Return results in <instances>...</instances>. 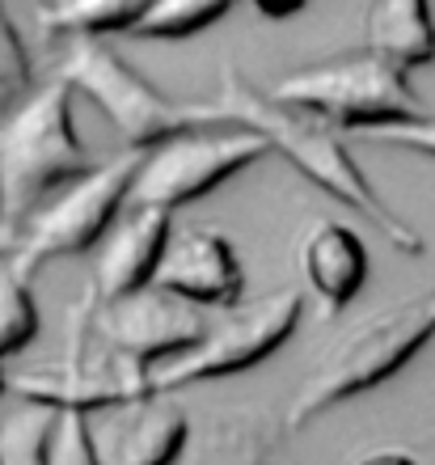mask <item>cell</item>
I'll list each match as a JSON object with an SVG mask.
<instances>
[{"label":"cell","mask_w":435,"mask_h":465,"mask_svg":"<svg viewBox=\"0 0 435 465\" xmlns=\"http://www.w3.org/2000/svg\"><path fill=\"white\" fill-rule=\"evenodd\" d=\"M216 106L229 114L232 127L262 135L271 153H279L321 195H330L351 216H360L368 229H376V237H385L398 254H423L427 250L423 232L414 229L401 212H393V203H385V195L368 183L360 161L351 157L347 135L334 123L317 119V114L301 111L292 102H279L271 89L254 85L237 68H224V76H220Z\"/></svg>","instance_id":"cell-1"},{"label":"cell","mask_w":435,"mask_h":465,"mask_svg":"<svg viewBox=\"0 0 435 465\" xmlns=\"http://www.w3.org/2000/svg\"><path fill=\"white\" fill-rule=\"evenodd\" d=\"M435 339V288L363 313L313 360L283 406V431H304L334 406L385 385Z\"/></svg>","instance_id":"cell-2"},{"label":"cell","mask_w":435,"mask_h":465,"mask_svg":"<svg viewBox=\"0 0 435 465\" xmlns=\"http://www.w3.org/2000/svg\"><path fill=\"white\" fill-rule=\"evenodd\" d=\"M94 170L73 119V89L51 73L0 123V216L22 229L64 186Z\"/></svg>","instance_id":"cell-3"},{"label":"cell","mask_w":435,"mask_h":465,"mask_svg":"<svg viewBox=\"0 0 435 465\" xmlns=\"http://www.w3.org/2000/svg\"><path fill=\"white\" fill-rule=\"evenodd\" d=\"M64 85L73 94H85L97 111L114 123L123 144L132 153L178 140L207 127H232L229 114L216 102H182L161 94L148 76H140L106 38H89V43H68L60 68H55Z\"/></svg>","instance_id":"cell-4"},{"label":"cell","mask_w":435,"mask_h":465,"mask_svg":"<svg viewBox=\"0 0 435 465\" xmlns=\"http://www.w3.org/2000/svg\"><path fill=\"white\" fill-rule=\"evenodd\" d=\"M271 94L279 102H292L317 119L334 123L342 135L398 132V127H414L431 114V106H423V98L414 94L410 76L393 73L385 60H376L363 47L330 51L321 60L301 64L288 76H279Z\"/></svg>","instance_id":"cell-5"},{"label":"cell","mask_w":435,"mask_h":465,"mask_svg":"<svg viewBox=\"0 0 435 465\" xmlns=\"http://www.w3.org/2000/svg\"><path fill=\"white\" fill-rule=\"evenodd\" d=\"M140 161H144V153L127 148L119 157L97 161L94 170L85 178H76L73 186H64L60 195L43 203L22 229L13 232L9 267L25 280H35L38 267H47L55 258H73L102 245V237L114 229V221L132 199Z\"/></svg>","instance_id":"cell-6"},{"label":"cell","mask_w":435,"mask_h":465,"mask_svg":"<svg viewBox=\"0 0 435 465\" xmlns=\"http://www.w3.org/2000/svg\"><path fill=\"white\" fill-rule=\"evenodd\" d=\"M301 318H304L301 288H279V292H266L258 301H242V305L224 309L220 318L207 322L203 339L191 351L153 372V390L165 398V393L199 385V381L250 372L271 351H279L288 343L292 331L301 326Z\"/></svg>","instance_id":"cell-7"},{"label":"cell","mask_w":435,"mask_h":465,"mask_svg":"<svg viewBox=\"0 0 435 465\" xmlns=\"http://www.w3.org/2000/svg\"><path fill=\"white\" fill-rule=\"evenodd\" d=\"M262 157H271L266 140L245 127H207V132L165 140L144 153L127 208H153L173 216L178 208L212 195L216 186L245 173Z\"/></svg>","instance_id":"cell-8"},{"label":"cell","mask_w":435,"mask_h":465,"mask_svg":"<svg viewBox=\"0 0 435 465\" xmlns=\"http://www.w3.org/2000/svg\"><path fill=\"white\" fill-rule=\"evenodd\" d=\"M203 309L186 305L161 288H140L132 296H119L110 305L94 301V334L114 360L140 372H157L178 355H186L207 331Z\"/></svg>","instance_id":"cell-9"},{"label":"cell","mask_w":435,"mask_h":465,"mask_svg":"<svg viewBox=\"0 0 435 465\" xmlns=\"http://www.w3.org/2000/svg\"><path fill=\"white\" fill-rule=\"evenodd\" d=\"M153 288L203 313H224V309L242 305L245 267L220 229H178L161 254Z\"/></svg>","instance_id":"cell-10"},{"label":"cell","mask_w":435,"mask_h":465,"mask_svg":"<svg viewBox=\"0 0 435 465\" xmlns=\"http://www.w3.org/2000/svg\"><path fill=\"white\" fill-rule=\"evenodd\" d=\"M97 465H173L191 436V419L165 398H135L85 415Z\"/></svg>","instance_id":"cell-11"},{"label":"cell","mask_w":435,"mask_h":465,"mask_svg":"<svg viewBox=\"0 0 435 465\" xmlns=\"http://www.w3.org/2000/svg\"><path fill=\"white\" fill-rule=\"evenodd\" d=\"M173 237V216L153 208H123L114 229L102 237L94 258V292L97 305H110L119 296H132L153 283L161 267V254Z\"/></svg>","instance_id":"cell-12"},{"label":"cell","mask_w":435,"mask_h":465,"mask_svg":"<svg viewBox=\"0 0 435 465\" xmlns=\"http://www.w3.org/2000/svg\"><path fill=\"white\" fill-rule=\"evenodd\" d=\"M296 267H301L321 313L334 318L368 283V245L351 224L334 221V216H317L296 237Z\"/></svg>","instance_id":"cell-13"},{"label":"cell","mask_w":435,"mask_h":465,"mask_svg":"<svg viewBox=\"0 0 435 465\" xmlns=\"http://www.w3.org/2000/svg\"><path fill=\"white\" fill-rule=\"evenodd\" d=\"M283 419L262 406L216 415L207 428L191 431L173 465H266L279 444Z\"/></svg>","instance_id":"cell-14"},{"label":"cell","mask_w":435,"mask_h":465,"mask_svg":"<svg viewBox=\"0 0 435 465\" xmlns=\"http://www.w3.org/2000/svg\"><path fill=\"white\" fill-rule=\"evenodd\" d=\"M363 51L410 76L435 60V17L423 0H372L363 9Z\"/></svg>","instance_id":"cell-15"},{"label":"cell","mask_w":435,"mask_h":465,"mask_svg":"<svg viewBox=\"0 0 435 465\" xmlns=\"http://www.w3.org/2000/svg\"><path fill=\"white\" fill-rule=\"evenodd\" d=\"M140 13H144L140 0H55V5H38L35 22L47 38L89 43V38L127 35Z\"/></svg>","instance_id":"cell-16"},{"label":"cell","mask_w":435,"mask_h":465,"mask_svg":"<svg viewBox=\"0 0 435 465\" xmlns=\"http://www.w3.org/2000/svg\"><path fill=\"white\" fill-rule=\"evenodd\" d=\"M229 17V0H153L127 30L144 43H173V38H194Z\"/></svg>","instance_id":"cell-17"},{"label":"cell","mask_w":435,"mask_h":465,"mask_svg":"<svg viewBox=\"0 0 435 465\" xmlns=\"http://www.w3.org/2000/svg\"><path fill=\"white\" fill-rule=\"evenodd\" d=\"M55 431H60V411L17 402V411L0 423V465H51Z\"/></svg>","instance_id":"cell-18"},{"label":"cell","mask_w":435,"mask_h":465,"mask_svg":"<svg viewBox=\"0 0 435 465\" xmlns=\"http://www.w3.org/2000/svg\"><path fill=\"white\" fill-rule=\"evenodd\" d=\"M38 334V305L30 280L17 275L9 262H0V355L22 351Z\"/></svg>","instance_id":"cell-19"},{"label":"cell","mask_w":435,"mask_h":465,"mask_svg":"<svg viewBox=\"0 0 435 465\" xmlns=\"http://www.w3.org/2000/svg\"><path fill=\"white\" fill-rule=\"evenodd\" d=\"M0 89L9 94H30L35 89V68H30V51H25L17 25L9 13L0 9Z\"/></svg>","instance_id":"cell-20"},{"label":"cell","mask_w":435,"mask_h":465,"mask_svg":"<svg viewBox=\"0 0 435 465\" xmlns=\"http://www.w3.org/2000/svg\"><path fill=\"white\" fill-rule=\"evenodd\" d=\"M51 465H97L94 440H89V423L81 411H60V431H55Z\"/></svg>","instance_id":"cell-21"},{"label":"cell","mask_w":435,"mask_h":465,"mask_svg":"<svg viewBox=\"0 0 435 465\" xmlns=\"http://www.w3.org/2000/svg\"><path fill=\"white\" fill-rule=\"evenodd\" d=\"M381 148H401V153H419V157H431L435 161V111L427 114L423 123L414 127H398V132H376V135H363Z\"/></svg>","instance_id":"cell-22"},{"label":"cell","mask_w":435,"mask_h":465,"mask_svg":"<svg viewBox=\"0 0 435 465\" xmlns=\"http://www.w3.org/2000/svg\"><path fill=\"white\" fill-rule=\"evenodd\" d=\"M351 465H419V457L398 444H381V449H363L360 457H351Z\"/></svg>","instance_id":"cell-23"},{"label":"cell","mask_w":435,"mask_h":465,"mask_svg":"<svg viewBox=\"0 0 435 465\" xmlns=\"http://www.w3.org/2000/svg\"><path fill=\"white\" fill-rule=\"evenodd\" d=\"M17 98H22V94H9V89H0V123H5V114H9L13 106H17Z\"/></svg>","instance_id":"cell-24"},{"label":"cell","mask_w":435,"mask_h":465,"mask_svg":"<svg viewBox=\"0 0 435 465\" xmlns=\"http://www.w3.org/2000/svg\"><path fill=\"white\" fill-rule=\"evenodd\" d=\"M9 254H13V242H0V262H9Z\"/></svg>","instance_id":"cell-25"},{"label":"cell","mask_w":435,"mask_h":465,"mask_svg":"<svg viewBox=\"0 0 435 465\" xmlns=\"http://www.w3.org/2000/svg\"><path fill=\"white\" fill-rule=\"evenodd\" d=\"M423 440H435V423H427L423 428Z\"/></svg>","instance_id":"cell-26"},{"label":"cell","mask_w":435,"mask_h":465,"mask_svg":"<svg viewBox=\"0 0 435 465\" xmlns=\"http://www.w3.org/2000/svg\"><path fill=\"white\" fill-rule=\"evenodd\" d=\"M5 381H9V377H5V372H0V393H5Z\"/></svg>","instance_id":"cell-27"}]
</instances>
